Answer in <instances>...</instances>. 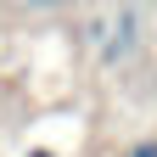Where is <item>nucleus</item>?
<instances>
[{
  "mask_svg": "<svg viewBox=\"0 0 157 157\" xmlns=\"http://www.w3.org/2000/svg\"><path fill=\"white\" fill-rule=\"evenodd\" d=\"M95 45H101V62H124V56H135V51H140V17L124 11V17L112 23V39H95Z\"/></svg>",
  "mask_w": 157,
  "mask_h": 157,
  "instance_id": "obj_1",
  "label": "nucleus"
},
{
  "mask_svg": "<svg viewBox=\"0 0 157 157\" xmlns=\"http://www.w3.org/2000/svg\"><path fill=\"white\" fill-rule=\"evenodd\" d=\"M124 157H157V140H140V146H129Z\"/></svg>",
  "mask_w": 157,
  "mask_h": 157,
  "instance_id": "obj_2",
  "label": "nucleus"
},
{
  "mask_svg": "<svg viewBox=\"0 0 157 157\" xmlns=\"http://www.w3.org/2000/svg\"><path fill=\"white\" fill-rule=\"evenodd\" d=\"M28 157H56V151H51V146H34V151H28Z\"/></svg>",
  "mask_w": 157,
  "mask_h": 157,
  "instance_id": "obj_3",
  "label": "nucleus"
},
{
  "mask_svg": "<svg viewBox=\"0 0 157 157\" xmlns=\"http://www.w3.org/2000/svg\"><path fill=\"white\" fill-rule=\"evenodd\" d=\"M28 6H56V0H28Z\"/></svg>",
  "mask_w": 157,
  "mask_h": 157,
  "instance_id": "obj_4",
  "label": "nucleus"
}]
</instances>
